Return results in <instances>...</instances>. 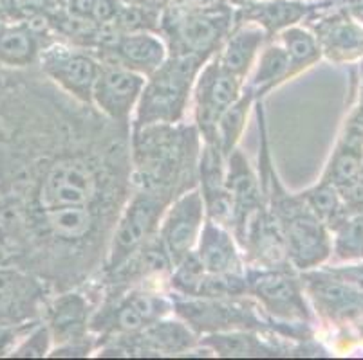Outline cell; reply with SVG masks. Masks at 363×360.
<instances>
[{"instance_id": "36", "label": "cell", "mask_w": 363, "mask_h": 360, "mask_svg": "<svg viewBox=\"0 0 363 360\" xmlns=\"http://www.w3.org/2000/svg\"><path fill=\"white\" fill-rule=\"evenodd\" d=\"M4 263H9L8 252H6V249L2 247V243H0V265H4Z\"/></svg>"}, {"instance_id": "26", "label": "cell", "mask_w": 363, "mask_h": 360, "mask_svg": "<svg viewBox=\"0 0 363 360\" xmlns=\"http://www.w3.org/2000/svg\"><path fill=\"white\" fill-rule=\"evenodd\" d=\"M288 81H291L288 52L279 40L269 38L260 49L255 64L247 74L246 88L252 92L255 101H264L269 92Z\"/></svg>"}, {"instance_id": "18", "label": "cell", "mask_w": 363, "mask_h": 360, "mask_svg": "<svg viewBox=\"0 0 363 360\" xmlns=\"http://www.w3.org/2000/svg\"><path fill=\"white\" fill-rule=\"evenodd\" d=\"M289 341L286 337L272 335V333L247 332H223L208 333L199 337L201 348L210 349L213 356H232V359H259V356H291V355H308L306 348L309 341L302 342V346L286 344Z\"/></svg>"}, {"instance_id": "1", "label": "cell", "mask_w": 363, "mask_h": 360, "mask_svg": "<svg viewBox=\"0 0 363 360\" xmlns=\"http://www.w3.org/2000/svg\"><path fill=\"white\" fill-rule=\"evenodd\" d=\"M257 121H259V175L264 202L275 218L282 233L288 260L298 272L318 269L329 262L333 252L331 231L325 223L313 214L300 193H291L284 186L282 178L275 168V161L269 146L264 101L255 103Z\"/></svg>"}, {"instance_id": "29", "label": "cell", "mask_w": 363, "mask_h": 360, "mask_svg": "<svg viewBox=\"0 0 363 360\" xmlns=\"http://www.w3.org/2000/svg\"><path fill=\"white\" fill-rule=\"evenodd\" d=\"M300 197L303 198V202L308 204L313 214L325 223L329 231L336 229L351 214V211L343 202L340 191L329 182L318 180L316 184L309 186L308 190L300 191Z\"/></svg>"}, {"instance_id": "17", "label": "cell", "mask_w": 363, "mask_h": 360, "mask_svg": "<svg viewBox=\"0 0 363 360\" xmlns=\"http://www.w3.org/2000/svg\"><path fill=\"white\" fill-rule=\"evenodd\" d=\"M94 308L96 299L84 286L51 294L44 306L42 321L48 325L51 333L52 348L87 337L91 333V317Z\"/></svg>"}, {"instance_id": "7", "label": "cell", "mask_w": 363, "mask_h": 360, "mask_svg": "<svg viewBox=\"0 0 363 360\" xmlns=\"http://www.w3.org/2000/svg\"><path fill=\"white\" fill-rule=\"evenodd\" d=\"M247 294L273 321L315 333V312L303 290L300 272L293 265H246Z\"/></svg>"}, {"instance_id": "10", "label": "cell", "mask_w": 363, "mask_h": 360, "mask_svg": "<svg viewBox=\"0 0 363 360\" xmlns=\"http://www.w3.org/2000/svg\"><path fill=\"white\" fill-rule=\"evenodd\" d=\"M36 69L64 94L91 105L92 87L100 74L101 59L91 49L52 38L42 47Z\"/></svg>"}, {"instance_id": "3", "label": "cell", "mask_w": 363, "mask_h": 360, "mask_svg": "<svg viewBox=\"0 0 363 360\" xmlns=\"http://www.w3.org/2000/svg\"><path fill=\"white\" fill-rule=\"evenodd\" d=\"M174 297V315L197 335L223 332H260L289 341H311L315 333L280 325L267 315L250 294L233 297Z\"/></svg>"}, {"instance_id": "21", "label": "cell", "mask_w": 363, "mask_h": 360, "mask_svg": "<svg viewBox=\"0 0 363 360\" xmlns=\"http://www.w3.org/2000/svg\"><path fill=\"white\" fill-rule=\"evenodd\" d=\"M226 161L217 144L203 143L197 163V187L203 194L208 220L230 229L232 202L226 187Z\"/></svg>"}, {"instance_id": "19", "label": "cell", "mask_w": 363, "mask_h": 360, "mask_svg": "<svg viewBox=\"0 0 363 360\" xmlns=\"http://www.w3.org/2000/svg\"><path fill=\"white\" fill-rule=\"evenodd\" d=\"M308 28L318 38L323 58L333 64H354L363 59V25L349 11L311 15Z\"/></svg>"}, {"instance_id": "5", "label": "cell", "mask_w": 363, "mask_h": 360, "mask_svg": "<svg viewBox=\"0 0 363 360\" xmlns=\"http://www.w3.org/2000/svg\"><path fill=\"white\" fill-rule=\"evenodd\" d=\"M235 24V6L230 0H216L206 6H190L172 0L161 11L160 35L168 54L196 56L208 62Z\"/></svg>"}, {"instance_id": "12", "label": "cell", "mask_w": 363, "mask_h": 360, "mask_svg": "<svg viewBox=\"0 0 363 360\" xmlns=\"http://www.w3.org/2000/svg\"><path fill=\"white\" fill-rule=\"evenodd\" d=\"M51 290L29 270L0 265V330L40 321Z\"/></svg>"}, {"instance_id": "15", "label": "cell", "mask_w": 363, "mask_h": 360, "mask_svg": "<svg viewBox=\"0 0 363 360\" xmlns=\"http://www.w3.org/2000/svg\"><path fill=\"white\" fill-rule=\"evenodd\" d=\"M94 54L101 62H112L147 78L168 58V47L157 31L116 33L108 29Z\"/></svg>"}, {"instance_id": "25", "label": "cell", "mask_w": 363, "mask_h": 360, "mask_svg": "<svg viewBox=\"0 0 363 360\" xmlns=\"http://www.w3.org/2000/svg\"><path fill=\"white\" fill-rule=\"evenodd\" d=\"M267 40L269 38L264 33V29L259 28L257 24L235 22L232 33L226 36L219 51L213 56L226 71L246 81L260 49L264 47Z\"/></svg>"}, {"instance_id": "8", "label": "cell", "mask_w": 363, "mask_h": 360, "mask_svg": "<svg viewBox=\"0 0 363 360\" xmlns=\"http://www.w3.org/2000/svg\"><path fill=\"white\" fill-rule=\"evenodd\" d=\"M174 198L156 191L132 187L127 202L118 214L112 229L107 256L98 274H107L127 260L140 245L157 233L161 216Z\"/></svg>"}, {"instance_id": "33", "label": "cell", "mask_w": 363, "mask_h": 360, "mask_svg": "<svg viewBox=\"0 0 363 360\" xmlns=\"http://www.w3.org/2000/svg\"><path fill=\"white\" fill-rule=\"evenodd\" d=\"M323 269L328 270L329 274L340 279L342 283H345L347 286H351L352 290L356 292L363 294V263H354V262H347V265H322Z\"/></svg>"}, {"instance_id": "35", "label": "cell", "mask_w": 363, "mask_h": 360, "mask_svg": "<svg viewBox=\"0 0 363 360\" xmlns=\"http://www.w3.org/2000/svg\"><path fill=\"white\" fill-rule=\"evenodd\" d=\"M349 13H351L352 16H354L358 22H363V4H354L351 6V9H349Z\"/></svg>"}, {"instance_id": "11", "label": "cell", "mask_w": 363, "mask_h": 360, "mask_svg": "<svg viewBox=\"0 0 363 360\" xmlns=\"http://www.w3.org/2000/svg\"><path fill=\"white\" fill-rule=\"evenodd\" d=\"M246 81L232 74L216 59H208L196 79L192 92V123L196 124L203 143H213L216 127L226 108L242 95Z\"/></svg>"}, {"instance_id": "2", "label": "cell", "mask_w": 363, "mask_h": 360, "mask_svg": "<svg viewBox=\"0 0 363 360\" xmlns=\"http://www.w3.org/2000/svg\"><path fill=\"white\" fill-rule=\"evenodd\" d=\"M203 139L194 123L130 128V186L176 198L197 186Z\"/></svg>"}, {"instance_id": "31", "label": "cell", "mask_w": 363, "mask_h": 360, "mask_svg": "<svg viewBox=\"0 0 363 360\" xmlns=\"http://www.w3.org/2000/svg\"><path fill=\"white\" fill-rule=\"evenodd\" d=\"M51 349L52 339L48 325L44 321H38L22 337V341L15 346L9 356L13 359H44V356H49Z\"/></svg>"}, {"instance_id": "16", "label": "cell", "mask_w": 363, "mask_h": 360, "mask_svg": "<svg viewBox=\"0 0 363 360\" xmlns=\"http://www.w3.org/2000/svg\"><path fill=\"white\" fill-rule=\"evenodd\" d=\"M300 279L316 315L335 325L363 319V294L336 279L323 267L302 270Z\"/></svg>"}, {"instance_id": "20", "label": "cell", "mask_w": 363, "mask_h": 360, "mask_svg": "<svg viewBox=\"0 0 363 360\" xmlns=\"http://www.w3.org/2000/svg\"><path fill=\"white\" fill-rule=\"evenodd\" d=\"M52 38L48 16L0 24V65L11 71L36 67L42 47Z\"/></svg>"}, {"instance_id": "30", "label": "cell", "mask_w": 363, "mask_h": 360, "mask_svg": "<svg viewBox=\"0 0 363 360\" xmlns=\"http://www.w3.org/2000/svg\"><path fill=\"white\" fill-rule=\"evenodd\" d=\"M331 238L336 262H363V211L349 214L331 231Z\"/></svg>"}, {"instance_id": "37", "label": "cell", "mask_w": 363, "mask_h": 360, "mask_svg": "<svg viewBox=\"0 0 363 360\" xmlns=\"http://www.w3.org/2000/svg\"><path fill=\"white\" fill-rule=\"evenodd\" d=\"M9 2H11V0H0V9L8 13V15H9ZM9 18H11V16H9Z\"/></svg>"}, {"instance_id": "32", "label": "cell", "mask_w": 363, "mask_h": 360, "mask_svg": "<svg viewBox=\"0 0 363 360\" xmlns=\"http://www.w3.org/2000/svg\"><path fill=\"white\" fill-rule=\"evenodd\" d=\"M96 344L98 339L94 333H89L87 337H82V339H76V341H69L64 342V344H58L51 349L49 356H91L92 353H96Z\"/></svg>"}, {"instance_id": "23", "label": "cell", "mask_w": 363, "mask_h": 360, "mask_svg": "<svg viewBox=\"0 0 363 360\" xmlns=\"http://www.w3.org/2000/svg\"><path fill=\"white\" fill-rule=\"evenodd\" d=\"M316 11L309 0H253L237 6L235 22H252L264 29L267 38H275L284 29L298 25Z\"/></svg>"}, {"instance_id": "4", "label": "cell", "mask_w": 363, "mask_h": 360, "mask_svg": "<svg viewBox=\"0 0 363 360\" xmlns=\"http://www.w3.org/2000/svg\"><path fill=\"white\" fill-rule=\"evenodd\" d=\"M84 289L96 299L91 317V333L98 339L96 349L112 337L138 332L163 317L174 315V297L161 283Z\"/></svg>"}, {"instance_id": "34", "label": "cell", "mask_w": 363, "mask_h": 360, "mask_svg": "<svg viewBox=\"0 0 363 360\" xmlns=\"http://www.w3.org/2000/svg\"><path fill=\"white\" fill-rule=\"evenodd\" d=\"M123 2H127V4L143 6V8L157 9V11H163V9L170 4L172 0H123Z\"/></svg>"}, {"instance_id": "28", "label": "cell", "mask_w": 363, "mask_h": 360, "mask_svg": "<svg viewBox=\"0 0 363 360\" xmlns=\"http://www.w3.org/2000/svg\"><path fill=\"white\" fill-rule=\"evenodd\" d=\"M255 103L257 101L252 92L244 87L242 95L232 107L226 108V112L217 121L216 139H213L212 144H217L226 157L235 148H239V141L247 127V117H250V112L253 110Z\"/></svg>"}, {"instance_id": "22", "label": "cell", "mask_w": 363, "mask_h": 360, "mask_svg": "<svg viewBox=\"0 0 363 360\" xmlns=\"http://www.w3.org/2000/svg\"><path fill=\"white\" fill-rule=\"evenodd\" d=\"M226 187L232 202L230 231L235 233L250 214L264 204L259 175L240 148H235L226 161Z\"/></svg>"}, {"instance_id": "24", "label": "cell", "mask_w": 363, "mask_h": 360, "mask_svg": "<svg viewBox=\"0 0 363 360\" xmlns=\"http://www.w3.org/2000/svg\"><path fill=\"white\" fill-rule=\"evenodd\" d=\"M196 254L208 274H244L246 270L242 249L232 231L208 218L201 231Z\"/></svg>"}, {"instance_id": "9", "label": "cell", "mask_w": 363, "mask_h": 360, "mask_svg": "<svg viewBox=\"0 0 363 360\" xmlns=\"http://www.w3.org/2000/svg\"><path fill=\"white\" fill-rule=\"evenodd\" d=\"M203 349L199 335L179 317L168 315L138 332L101 342L96 356H179Z\"/></svg>"}, {"instance_id": "14", "label": "cell", "mask_w": 363, "mask_h": 360, "mask_svg": "<svg viewBox=\"0 0 363 360\" xmlns=\"http://www.w3.org/2000/svg\"><path fill=\"white\" fill-rule=\"evenodd\" d=\"M143 85L145 76L112 62H101L100 74L92 87L91 105L112 123L130 127Z\"/></svg>"}, {"instance_id": "6", "label": "cell", "mask_w": 363, "mask_h": 360, "mask_svg": "<svg viewBox=\"0 0 363 360\" xmlns=\"http://www.w3.org/2000/svg\"><path fill=\"white\" fill-rule=\"evenodd\" d=\"M206 62L196 56L168 54L160 69L145 78L130 128L186 121L199 71Z\"/></svg>"}, {"instance_id": "13", "label": "cell", "mask_w": 363, "mask_h": 360, "mask_svg": "<svg viewBox=\"0 0 363 360\" xmlns=\"http://www.w3.org/2000/svg\"><path fill=\"white\" fill-rule=\"evenodd\" d=\"M206 218L203 194L197 186L181 193L167 207L157 227V236L174 265L196 250Z\"/></svg>"}, {"instance_id": "27", "label": "cell", "mask_w": 363, "mask_h": 360, "mask_svg": "<svg viewBox=\"0 0 363 360\" xmlns=\"http://www.w3.org/2000/svg\"><path fill=\"white\" fill-rule=\"evenodd\" d=\"M280 42L289 58V76L295 79L302 72L309 71L318 64L322 56V49H320L318 38L315 33L306 25H293V28L284 29L280 35L275 36Z\"/></svg>"}]
</instances>
